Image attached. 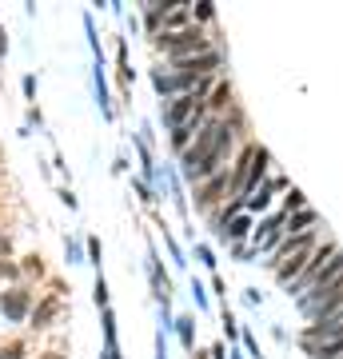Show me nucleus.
I'll return each mask as SVG.
<instances>
[{
	"label": "nucleus",
	"mask_w": 343,
	"mask_h": 359,
	"mask_svg": "<svg viewBox=\"0 0 343 359\" xmlns=\"http://www.w3.org/2000/svg\"><path fill=\"white\" fill-rule=\"evenodd\" d=\"M160 48H164L172 60H191V56H203V52H216V48H212V40L200 32V25L160 32Z\"/></svg>",
	"instance_id": "f257e3e1"
},
{
	"label": "nucleus",
	"mask_w": 343,
	"mask_h": 359,
	"mask_svg": "<svg viewBox=\"0 0 343 359\" xmlns=\"http://www.w3.org/2000/svg\"><path fill=\"white\" fill-rule=\"evenodd\" d=\"M300 308L311 316V323H323V320H331L335 311L343 308V280H335L331 287H323V292H311V295H304L300 299Z\"/></svg>",
	"instance_id": "f03ea898"
},
{
	"label": "nucleus",
	"mask_w": 343,
	"mask_h": 359,
	"mask_svg": "<svg viewBox=\"0 0 343 359\" xmlns=\"http://www.w3.org/2000/svg\"><path fill=\"white\" fill-rule=\"evenodd\" d=\"M231 184H236V180H231V164H228L224 172H216L212 180H203L200 188H196V204H200V208H212L216 200L231 196Z\"/></svg>",
	"instance_id": "7ed1b4c3"
},
{
	"label": "nucleus",
	"mask_w": 343,
	"mask_h": 359,
	"mask_svg": "<svg viewBox=\"0 0 343 359\" xmlns=\"http://www.w3.org/2000/svg\"><path fill=\"white\" fill-rule=\"evenodd\" d=\"M280 192H292V184H288L283 176H267L264 184L255 188V196L248 200V216H260V212H267V208H271V200H276Z\"/></svg>",
	"instance_id": "20e7f679"
},
{
	"label": "nucleus",
	"mask_w": 343,
	"mask_h": 359,
	"mask_svg": "<svg viewBox=\"0 0 343 359\" xmlns=\"http://www.w3.org/2000/svg\"><path fill=\"white\" fill-rule=\"evenodd\" d=\"M319 228V212L316 208H304V212H295V216H288V224H283V236H304V231Z\"/></svg>",
	"instance_id": "39448f33"
},
{
	"label": "nucleus",
	"mask_w": 343,
	"mask_h": 359,
	"mask_svg": "<svg viewBox=\"0 0 343 359\" xmlns=\"http://www.w3.org/2000/svg\"><path fill=\"white\" fill-rule=\"evenodd\" d=\"M252 231H255V228H252V216H236V219H228V224L220 228V236L236 244V240H243V236H252Z\"/></svg>",
	"instance_id": "423d86ee"
},
{
	"label": "nucleus",
	"mask_w": 343,
	"mask_h": 359,
	"mask_svg": "<svg viewBox=\"0 0 343 359\" xmlns=\"http://www.w3.org/2000/svg\"><path fill=\"white\" fill-rule=\"evenodd\" d=\"M25 311H28V292L4 295V316H8V320H25Z\"/></svg>",
	"instance_id": "0eeeda50"
},
{
	"label": "nucleus",
	"mask_w": 343,
	"mask_h": 359,
	"mask_svg": "<svg viewBox=\"0 0 343 359\" xmlns=\"http://www.w3.org/2000/svg\"><path fill=\"white\" fill-rule=\"evenodd\" d=\"M316 359H343V344H319V347H307Z\"/></svg>",
	"instance_id": "6e6552de"
},
{
	"label": "nucleus",
	"mask_w": 343,
	"mask_h": 359,
	"mask_svg": "<svg viewBox=\"0 0 343 359\" xmlns=\"http://www.w3.org/2000/svg\"><path fill=\"white\" fill-rule=\"evenodd\" d=\"M56 308H60V304H56V299H48V304H44V308L36 311V327H44V323H48L52 316H56Z\"/></svg>",
	"instance_id": "1a4fd4ad"
},
{
	"label": "nucleus",
	"mask_w": 343,
	"mask_h": 359,
	"mask_svg": "<svg viewBox=\"0 0 343 359\" xmlns=\"http://www.w3.org/2000/svg\"><path fill=\"white\" fill-rule=\"evenodd\" d=\"M0 359H25V344H8V347H0Z\"/></svg>",
	"instance_id": "9d476101"
},
{
	"label": "nucleus",
	"mask_w": 343,
	"mask_h": 359,
	"mask_svg": "<svg viewBox=\"0 0 343 359\" xmlns=\"http://www.w3.org/2000/svg\"><path fill=\"white\" fill-rule=\"evenodd\" d=\"M180 335H184V344H191V320H180Z\"/></svg>",
	"instance_id": "9b49d317"
}]
</instances>
